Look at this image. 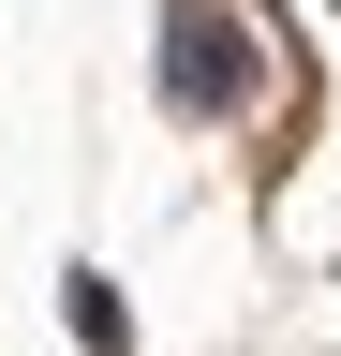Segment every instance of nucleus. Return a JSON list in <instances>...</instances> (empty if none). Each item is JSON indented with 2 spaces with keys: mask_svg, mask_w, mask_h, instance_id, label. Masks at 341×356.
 <instances>
[{
  "mask_svg": "<svg viewBox=\"0 0 341 356\" xmlns=\"http://www.w3.org/2000/svg\"><path fill=\"white\" fill-rule=\"evenodd\" d=\"M163 104L178 119H238L252 104V30L223 0H163Z\"/></svg>",
  "mask_w": 341,
  "mask_h": 356,
  "instance_id": "1",
  "label": "nucleus"
},
{
  "mask_svg": "<svg viewBox=\"0 0 341 356\" xmlns=\"http://www.w3.org/2000/svg\"><path fill=\"white\" fill-rule=\"evenodd\" d=\"M60 312H74V341H90V356H119V341H134V312L104 297V267H74V297H60Z\"/></svg>",
  "mask_w": 341,
  "mask_h": 356,
  "instance_id": "2",
  "label": "nucleus"
}]
</instances>
